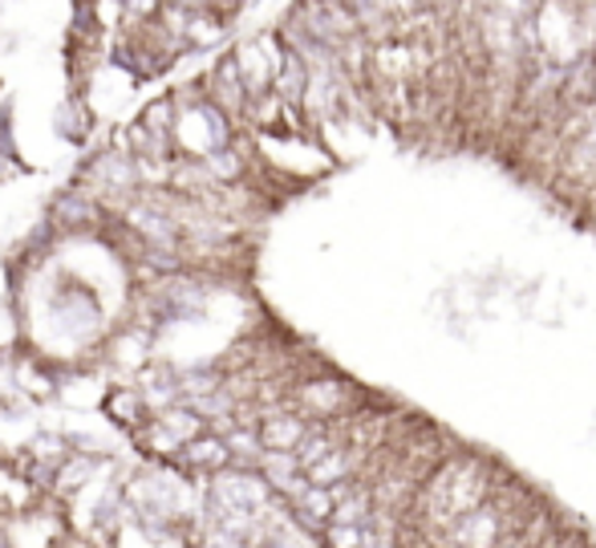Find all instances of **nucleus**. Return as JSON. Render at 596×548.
<instances>
[{"label":"nucleus","mask_w":596,"mask_h":548,"mask_svg":"<svg viewBox=\"0 0 596 548\" xmlns=\"http://www.w3.org/2000/svg\"><path fill=\"white\" fill-rule=\"evenodd\" d=\"M212 102L220 106V110H227V114L248 110L252 94H248V86H244V77H240L236 57L220 62V70L212 74Z\"/></svg>","instance_id":"f257e3e1"},{"label":"nucleus","mask_w":596,"mask_h":548,"mask_svg":"<svg viewBox=\"0 0 596 548\" xmlns=\"http://www.w3.org/2000/svg\"><path fill=\"white\" fill-rule=\"evenodd\" d=\"M220 38H224V17L212 9H195L187 21V45H212Z\"/></svg>","instance_id":"f03ea898"},{"label":"nucleus","mask_w":596,"mask_h":548,"mask_svg":"<svg viewBox=\"0 0 596 548\" xmlns=\"http://www.w3.org/2000/svg\"><path fill=\"white\" fill-rule=\"evenodd\" d=\"M224 460L227 443H220V439H191L183 447V463H191V467H220Z\"/></svg>","instance_id":"7ed1b4c3"},{"label":"nucleus","mask_w":596,"mask_h":548,"mask_svg":"<svg viewBox=\"0 0 596 548\" xmlns=\"http://www.w3.org/2000/svg\"><path fill=\"white\" fill-rule=\"evenodd\" d=\"M260 439L276 451L292 447V443L300 439V423H297V419H268V423H264V431H260Z\"/></svg>","instance_id":"20e7f679"},{"label":"nucleus","mask_w":596,"mask_h":548,"mask_svg":"<svg viewBox=\"0 0 596 548\" xmlns=\"http://www.w3.org/2000/svg\"><path fill=\"white\" fill-rule=\"evenodd\" d=\"M110 414L118 419V423L135 426L138 414H142V399H138V394H130V390H118V394H110Z\"/></svg>","instance_id":"39448f33"},{"label":"nucleus","mask_w":596,"mask_h":548,"mask_svg":"<svg viewBox=\"0 0 596 548\" xmlns=\"http://www.w3.org/2000/svg\"><path fill=\"white\" fill-rule=\"evenodd\" d=\"M4 167H9V150L0 147V171H4Z\"/></svg>","instance_id":"423d86ee"}]
</instances>
